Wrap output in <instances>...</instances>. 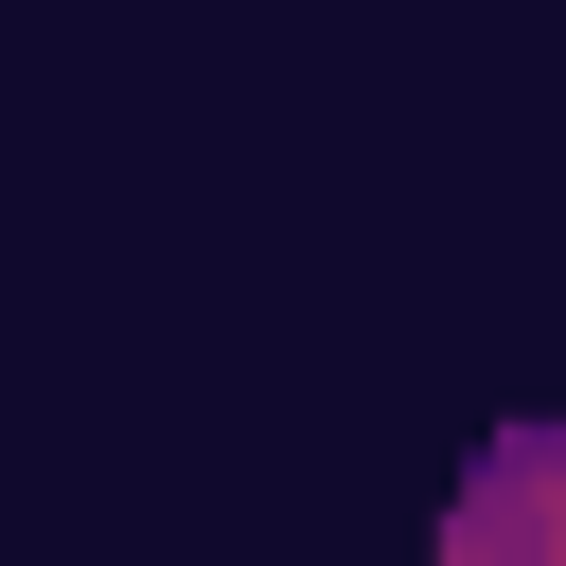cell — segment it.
<instances>
[{"instance_id":"cell-1","label":"cell","mask_w":566,"mask_h":566,"mask_svg":"<svg viewBox=\"0 0 566 566\" xmlns=\"http://www.w3.org/2000/svg\"><path fill=\"white\" fill-rule=\"evenodd\" d=\"M442 566H566V424H531V442H495V460H478V495H460Z\"/></svg>"}]
</instances>
